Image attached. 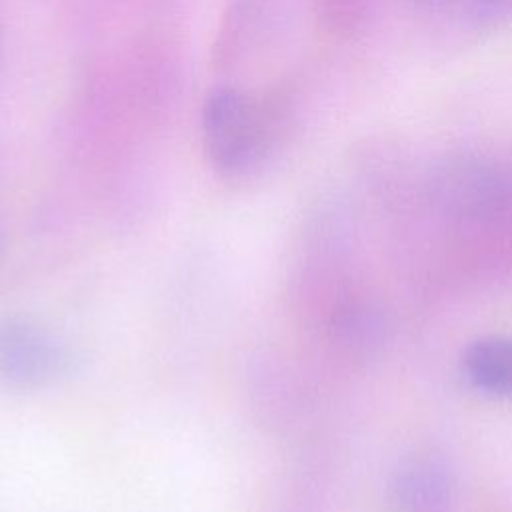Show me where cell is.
Instances as JSON below:
<instances>
[{"instance_id": "obj_1", "label": "cell", "mask_w": 512, "mask_h": 512, "mask_svg": "<svg viewBox=\"0 0 512 512\" xmlns=\"http://www.w3.org/2000/svg\"><path fill=\"white\" fill-rule=\"evenodd\" d=\"M202 134L210 162L228 176L248 172L264 148L260 110L236 88L210 92L202 108Z\"/></svg>"}, {"instance_id": "obj_2", "label": "cell", "mask_w": 512, "mask_h": 512, "mask_svg": "<svg viewBox=\"0 0 512 512\" xmlns=\"http://www.w3.org/2000/svg\"><path fill=\"white\" fill-rule=\"evenodd\" d=\"M72 354L50 330L24 320L0 318V380L36 390L70 374Z\"/></svg>"}, {"instance_id": "obj_3", "label": "cell", "mask_w": 512, "mask_h": 512, "mask_svg": "<svg viewBox=\"0 0 512 512\" xmlns=\"http://www.w3.org/2000/svg\"><path fill=\"white\" fill-rule=\"evenodd\" d=\"M468 378L482 390L512 396V338H482L464 354Z\"/></svg>"}, {"instance_id": "obj_4", "label": "cell", "mask_w": 512, "mask_h": 512, "mask_svg": "<svg viewBox=\"0 0 512 512\" xmlns=\"http://www.w3.org/2000/svg\"><path fill=\"white\" fill-rule=\"evenodd\" d=\"M446 492L444 470L430 460H416L404 466L392 486L394 502L404 512H430L444 502Z\"/></svg>"}, {"instance_id": "obj_5", "label": "cell", "mask_w": 512, "mask_h": 512, "mask_svg": "<svg viewBox=\"0 0 512 512\" xmlns=\"http://www.w3.org/2000/svg\"><path fill=\"white\" fill-rule=\"evenodd\" d=\"M512 14V0H476L474 16L480 22H498Z\"/></svg>"}, {"instance_id": "obj_6", "label": "cell", "mask_w": 512, "mask_h": 512, "mask_svg": "<svg viewBox=\"0 0 512 512\" xmlns=\"http://www.w3.org/2000/svg\"><path fill=\"white\" fill-rule=\"evenodd\" d=\"M416 2H424V4H436V2H444V0H416Z\"/></svg>"}]
</instances>
